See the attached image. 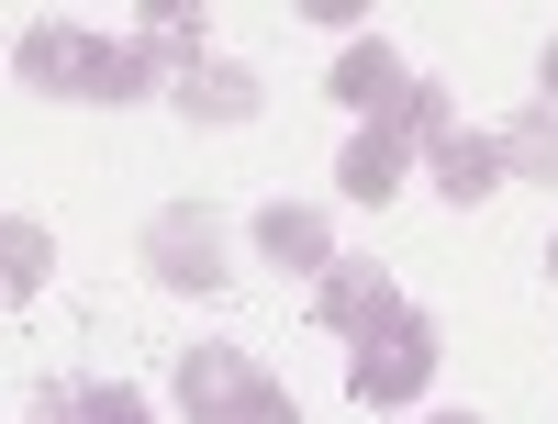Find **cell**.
Masks as SVG:
<instances>
[{"label": "cell", "mask_w": 558, "mask_h": 424, "mask_svg": "<svg viewBox=\"0 0 558 424\" xmlns=\"http://www.w3.org/2000/svg\"><path fill=\"white\" fill-rule=\"evenodd\" d=\"M547 279H558V246H547Z\"/></svg>", "instance_id": "obj_18"}, {"label": "cell", "mask_w": 558, "mask_h": 424, "mask_svg": "<svg viewBox=\"0 0 558 424\" xmlns=\"http://www.w3.org/2000/svg\"><path fill=\"white\" fill-rule=\"evenodd\" d=\"M536 89H547V112H558V34H547V57H536Z\"/></svg>", "instance_id": "obj_16"}, {"label": "cell", "mask_w": 558, "mask_h": 424, "mask_svg": "<svg viewBox=\"0 0 558 424\" xmlns=\"http://www.w3.org/2000/svg\"><path fill=\"white\" fill-rule=\"evenodd\" d=\"M413 424H481V413H413Z\"/></svg>", "instance_id": "obj_17"}, {"label": "cell", "mask_w": 558, "mask_h": 424, "mask_svg": "<svg viewBox=\"0 0 558 424\" xmlns=\"http://www.w3.org/2000/svg\"><path fill=\"white\" fill-rule=\"evenodd\" d=\"M402 168H413V134H402V123H357V134H347V157H336V191L380 213V202L402 191Z\"/></svg>", "instance_id": "obj_6"}, {"label": "cell", "mask_w": 558, "mask_h": 424, "mask_svg": "<svg viewBox=\"0 0 558 424\" xmlns=\"http://www.w3.org/2000/svg\"><path fill=\"white\" fill-rule=\"evenodd\" d=\"M380 302H391V268H380V257H336V268L313 279V313L336 324V336H357V324L380 313Z\"/></svg>", "instance_id": "obj_11"}, {"label": "cell", "mask_w": 558, "mask_h": 424, "mask_svg": "<svg viewBox=\"0 0 558 424\" xmlns=\"http://www.w3.org/2000/svg\"><path fill=\"white\" fill-rule=\"evenodd\" d=\"M425 168H436V191L470 213V202H492V179H502V134H481V123H447L436 146H425Z\"/></svg>", "instance_id": "obj_7"}, {"label": "cell", "mask_w": 558, "mask_h": 424, "mask_svg": "<svg viewBox=\"0 0 558 424\" xmlns=\"http://www.w3.org/2000/svg\"><path fill=\"white\" fill-rule=\"evenodd\" d=\"M347 347H357V358H347V391H357L368 413H413V402H425V380H436V358H447V347H436V313L402 302V291L368 313Z\"/></svg>", "instance_id": "obj_2"}, {"label": "cell", "mask_w": 558, "mask_h": 424, "mask_svg": "<svg viewBox=\"0 0 558 424\" xmlns=\"http://www.w3.org/2000/svg\"><path fill=\"white\" fill-rule=\"evenodd\" d=\"M179 112L191 123H257V68H235V57L179 68Z\"/></svg>", "instance_id": "obj_10"}, {"label": "cell", "mask_w": 558, "mask_h": 424, "mask_svg": "<svg viewBox=\"0 0 558 424\" xmlns=\"http://www.w3.org/2000/svg\"><path fill=\"white\" fill-rule=\"evenodd\" d=\"M502 179H536V191H558V112L525 101L514 123H502Z\"/></svg>", "instance_id": "obj_13"}, {"label": "cell", "mask_w": 558, "mask_h": 424, "mask_svg": "<svg viewBox=\"0 0 558 424\" xmlns=\"http://www.w3.org/2000/svg\"><path fill=\"white\" fill-rule=\"evenodd\" d=\"M146 279L157 291H223V223H213V202H157L146 213Z\"/></svg>", "instance_id": "obj_4"}, {"label": "cell", "mask_w": 558, "mask_h": 424, "mask_svg": "<svg viewBox=\"0 0 558 424\" xmlns=\"http://www.w3.org/2000/svg\"><path fill=\"white\" fill-rule=\"evenodd\" d=\"M324 89H336L357 123H391V112H402V89H413V68H402V45H391V34H347V45H336V68H324Z\"/></svg>", "instance_id": "obj_5"}, {"label": "cell", "mask_w": 558, "mask_h": 424, "mask_svg": "<svg viewBox=\"0 0 558 424\" xmlns=\"http://www.w3.org/2000/svg\"><path fill=\"white\" fill-rule=\"evenodd\" d=\"M23 78L57 89V101H134V89H157L168 57L146 34H78V23H34L23 34Z\"/></svg>", "instance_id": "obj_1"}, {"label": "cell", "mask_w": 558, "mask_h": 424, "mask_svg": "<svg viewBox=\"0 0 558 424\" xmlns=\"http://www.w3.org/2000/svg\"><path fill=\"white\" fill-rule=\"evenodd\" d=\"M34 424H157L134 380H45L34 391Z\"/></svg>", "instance_id": "obj_9"}, {"label": "cell", "mask_w": 558, "mask_h": 424, "mask_svg": "<svg viewBox=\"0 0 558 424\" xmlns=\"http://www.w3.org/2000/svg\"><path fill=\"white\" fill-rule=\"evenodd\" d=\"M257 257L291 268V279H324V268H336V234H324L313 202H268V213H257Z\"/></svg>", "instance_id": "obj_8"}, {"label": "cell", "mask_w": 558, "mask_h": 424, "mask_svg": "<svg viewBox=\"0 0 558 424\" xmlns=\"http://www.w3.org/2000/svg\"><path fill=\"white\" fill-rule=\"evenodd\" d=\"M391 123L413 134V146H436V134H447L458 112H447V89H436V78H413V89H402V112H391Z\"/></svg>", "instance_id": "obj_15"}, {"label": "cell", "mask_w": 558, "mask_h": 424, "mask_svg": "<svg viewBox=\"0 0 558 424\" xmlns=\"http://www.w3.org/2000/svg\"><path fill=\"white\" fill-rule=\"evenodd\" d=\"M45 268H57V234H45L34 213H0V302L23 313V302L45 291Z\"/></svg>", "instance_id": "obj_12"}, {"label": "cell", "mask_w": 558, "mask_h": 424, "mask_svg": "<svg viewBox=\"0 0 558 424\" xmlns=\"http://www.w3.org/2000/svg\"><path fill=\"white\" fill-rule=\"evenodd\" d=\"M146 45H157L168 68H202L213 57V23L191 12V0H146Z\"/></svg>", "instance_id": "obj_14"}, {"label": "cell", "mask_w": 558, "mask_h": 424, "mask_svg": "<svg viewBox=\"0 0 558 424\" xmlns=\"http://www.w3.org/2000/svg\"><path fill=\"white\" fill-rule=\"evenodd\" d=\"M179 413L191 424H302V402L279 391V368H257L246 347H191L179 358Z\"/></svg>", "instance_id": "obj_3"}]
</instances>
